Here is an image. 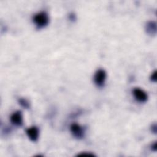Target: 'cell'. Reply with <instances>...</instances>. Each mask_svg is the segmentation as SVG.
Instances as JSON below:
<instances>
[{
    "instance_id": "cell-10",
    "label": "cell",
    "mask_w": 157,
    "mask_h": 157,
    "mask_svg": "<svg viewBox=\"0 0 157 157\" xmlns=\"http://www.w3.org/2000/svg\"><path fill=\"white\" fill-rule=\"evenodd\" d=\"M78 156H94L93 154H91L90 153H86V152H84V153H80L77 155Z\"/></svg>"
},
{
    "instance_id": "cell-11",
    "label": "cell",
    "mask_w": 157,
    "mask_h": 157,
    "mask_svg": "<svg viewBox=\"0 0 157 157\" xmlns=\"http://www.w3.org/2000/svg\"><path fill=\"white\" fill-rule=\"evenodd\" d=\"M151 148L153 151H156V149H157V144H156V142H155L153 144H151Z\"/></svg>"
},
{
    "instance_id": "cell-12",
    "label": "cell",
    "mask_w": 157,
    "mask_h": 157,
    "mask_svg": "<svg viewBox=\"0 0 157 157\" xmlns=\"http://www.w3.org/2000/svg\"><path fill=\"white\" fill-rule=\"evenodd\" d=\"M156 124H152V126H151V131L153 132V133H155V134H156Z\"/></svg>"
},
{
    "instance_id": "cell-8",
    "label": "cell",
    "mask_w": 157,
    "mask_h": 157,
    "mask_svg": "<svg viewBox=\"0 0 157 157\" xmlns=\"http://www.w3.org/2000/svg\"><path fill=\"white\" fill-rule=\"evenodd\" d=\"M18 102L24 108L28 109L29 107V102L26 99L20 98L18 99Z\"/></svg>"
},
{
    "instance_id": "cell-4",
    "label": "cell",
    "mask_w": 157,
    "mask_h": 157,
    "mask_svg": "<svg viewBox=\"0 0 157 157\" xmlns=\"http://www.w3.org/2000/svg\"><path fill=\"white\" fill-rule=\"evenodd\" d=\"M134 98L140 102H145L148 99V95L145 91L139 88H135L132 91Z\"/></svg>"
},
{
    "instance_id": "cell-7",
    "label": "cell",
    "mask_w": 157,
    "mask_h": 157,
    "mask_svg": "<svg viewBox=\"0 0 157 157\" xmlns=\"http://www.w3.org/2000/svg\"><path fill=\"white\" fill-rule=\"evenodd\" d=\"M145 31L147 34L151 36H155L156 33V23L154 21H148L145 25Z\"/></svg>"
},
{
    "instance_id": "cell-1",
    "label": "cell",
    "mask_w": 157,
    "mask_h": 157,
    "mask_svg": "<svg viewBox=\"0 0 157 157\" xmlns=\"http://www.w3.org/2000/svg\"><path fill=\"white\" fill-rule=\"evenodd\" d=\"M33 20L38 28H44L48 24L49 17L46 12H40L33 17Z\"/></svg>"
},
{
    "instance_id": "cell-2",
    "label": "cell",
    "mask_w": 157,
    "mask_h": 157,
    "mask_svg": "<svg viewBox=\"0 0 157 157\" xmlns=\"http://www.w3.org/2000/svg\"><path fill=\"white\" fill-rule=\"evenodd\" d=\"M106 72L102 69H98L94 75V82L99 87H102L105 83L106 79Z\"/></svg>"
},
{
    "instance_id": "cell-6",
    "label": "cell",
    "mask_w": 157,
    "mask_h": 157,
    "mask_svg": "<svg viewBox=\"0 0 157 157\" xmlns=\"http://www.w3.org/2000/svg\"><path fill=\"white\" fill-rule=\"evenodd\" d=\"M11 123L17 126H21L23 124V115L21 111L13 112L10 118Z\"/></svg>"
},
{
    "instance_id": "cell-5",
    "label": "cell",
    "mask_w": 157,
    "mask_h": 157,
    "mask_svg": "<svg viewBox=\"0 0 157 157\" xmlns=\"http://www.w3.org/2000/svg\"><path fill=\"white\" fill-rule=\"evenodd\" d=\"M26 133L29 139L33 142H36L39 136V130L36 126H31L26 129Z\"/></svg>"
},
{
    "instance_id": "cell-9",
    "label": "cell",
    "mask_w": 157,
    "mask_h": 157,
    "mask_svg": "<svg viewBox=\"0 0 157 157\" xmlns=\"http://www.w3.org/2000/svg\"><path fill=\"white\" fill-rule=\"evenodd\" d=\"M150 79L152 82H156V71H155L151 75V77H150Z\"/></svg>"
},
{
    "instance_id": "cell-3",
    "label": "cell",
    "mask_w": 157,
    "mask_h": 157,
    "mask_svg": "<svg viewBox=\"0 0 157 157\" xmlns=\"http://www.w3.org/2000/svg\"><path fill=\"white\" fill-rule=\"evenodd\" d=\"M70 130L72 135L77 139H80L84 137V129L77 123H72L70 126Z\"/></svg>"
}]
</instances>
